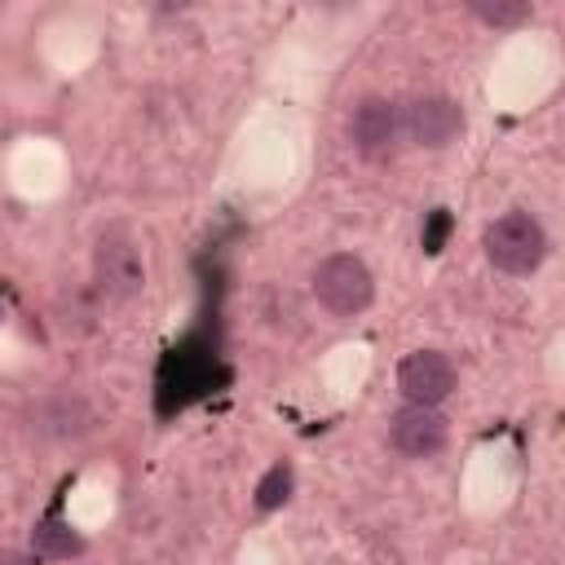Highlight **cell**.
<instances>
[{"label":"cell","mask_w":565,"mask_h":565,"mask_svg":"<svg viewBox=\"0 0 565 565\" xmlns=\"http://www.w3.org/2000/svg\"><path fill=\"white\" fill-rule=\"evenodd\" d=\"M313 296H318V305H322L327 313L353 318V313H362V309L371 305L375 278H371L366 260H358V256H349V252H335V256H327V260L313 269Z\"/></svg>","instance_id":"cell-2"},{"label":"cell","mask_w":565,"mask_h":565,"mask_svg":"<svg viewBox=\"0 0 565 565\" xmlns=\"http://www.w3.org/2000/svg\"><path fill=\"white\" fill-rule=\"evenodd\" d=\"M388 441L411 459H428L446 446V419L437 415V406H411L406 402L388 419Z\"/></svg>","instance_id":"cell-7"},{"label":"cell","mask_w":565,"mask_h":565,"mask_svg":"<svg viewBox=\"0 0 565 565\" xmlns=\"http://www.w3.org/2000/svg\"><path fill=\"white\" fill-rule=\"evenodd\" d=\"M446 230H450V216H446V207H437L433 221H428V230H424V252H441Z\"/></svg>","instance_id":"cell-12"},{"label":"cell","mask_w":565,"mask_h":565,"mask_svg":"<svg viewBox=\"0 0 565 565\" xmlns=\"http://www.w3.org/2000/svg\"><path fill=\"white\" fill-rule=\"evenodd\" d=\"M481 247L494 269L503 274H534L547 256V234L530 212H503L486 225Z\"/></svg>","instance_id":"cell-1"},{"label":"cell","mask_w":565,"mask_h":565,"mask_svg":"<svg viewBox=\"0 0 565 565\" xmlns=\"http://www.w3.org/2000/svg\"><path fill=\"white\" fill-rule=\"evenodd\" d=\"M93 278H97V291L110 296V300H132L146 282V265H141V252L128 234H106L93 252Z\"/></svg>","instance_id":"cell-4"},{"label":"cell","mask_w":565,"mask_h":565,"mask_svg":"<svg viewBox=\"0 0 565 565\" xmlns=\"http://www.w3.org/2000/svg\"><path fill=\"white\" fill-rule=\"evenodd\" d=\"M349 141L362 159H388L402 141V110L388 97H362L349 115Z\"/></svg>","instance_id":"cell-5"},{"label":"cell","mask_w":565,"mask_h":565,"mask_svg":"<svg viewBox=\"0 0 565 565\" xmlns=\"http://www.w3.org/2000/svg\"><path fill=\"white\" fill-rule=\"evenodd\" d=\"M35 419H40V433L75 437V433H84V428L93 424V411H88V402H84L79 393H57V397L40 402Z\"/></svg>","instance_id":"cell-8"},{"label":"cell","mask_w":565,"mask_h":565,"mask_svg":"<svg viewBox=\"0 0 565 565\" xmlns=\"http://www.w3.org/2000/svg\"><path fill=\"white\" fill-rule=\"evenodd\" d=\"M472 13L490 26H516L530 18V4L525 0H472Z\"/></svg>","instance_id":"cell-11"},{"label":"cell","mask_w":565,"mask_h":565,"mask_svg":"<svg viewBox=\"0 0 565 565\" xmlns=\"http://www.w3.org/2000/svg\"><path fill=\"white\" fill-rule=\"evenodd\" d=\"M459 128H463V110L446 93H419L402 110V137H411L415 146H428V150L450 146L459 137Z\"/></svg>","instance_id":"cell-3"},{"label":"cell","mask_w":565,"mask_h":565,"mask_svg":"<svg viewBox=\"0 0 565 565\" xmlns=\"http://www.w3.org/2000/svg\"><path fill=\"white\" fill-rule=\"evenodd\" d=\"M291 486H296L291 468H287V463H274V468H269V472L256 481V508H260V512L282 508V503L291 499Z\"/></svg>","instance_id":"cell-9"},{"label":"cell","mask_w":565,"mask_h":565,"mask_svg":"<svg viewBox=\"0 0 565 565\" xmlns=\"http://www.w3.org/2000/svg\"><path fill=\"white\" fill-rule=\"evenodd\" d=\"M397 388H402V397H406L411 406H437V402H446L450 388H455V366H450L446 353L419 349V353H411V358L397 366Z\"/></svg>","instance_id":"cell-6"},{"label":"cell","mask_w":565,"mask_h":565,"mask_svg":"<svg viewBox=\"0 0 565 565\" xmlns=\"http://www.w3.org/2000/svg\"><path fill=\"white\" fill-rule=\"evenodd\" d=\"M31 543H35V556H71V552H79V539L62 521H40Z\"/></svg>","instance_id":"cell-10"},{"label":"cell","mask_w":565,"mask_h":565,"mask_svg":"<svg viewBox=\"0 0 565 565\" xmlns=\"http://www.w3.org/2000/svg\"><path fill=\"white\" fill-rule=\"evenodd\" d=\"M335 565H340V561H335Z\"/></svg>","instance_id":"cell-14"},{"label":"cell","mask_w":565,"mask_h":565,"mask_svg":"<svg viewBox=\"0 0 565 565\" xmlns=\"http://www.w3.org/2000/svg\"><path fill=\"white\" fill-rule=\"evenodd\" d=\"M0 565H26L18 552H0Z\"/></svg>","instance_id":"cell-13"}]
</instances>
